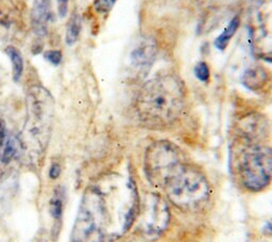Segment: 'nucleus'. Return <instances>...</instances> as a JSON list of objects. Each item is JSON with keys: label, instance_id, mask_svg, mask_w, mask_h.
Listing matches in <instances>:
<instances>
[{"label": "nucleus", "instance_id": "1", "mask_svg": "<svg viewBox=\"0 0 272 242\" xmlns=\"http://www.w3.org/2000/svg\"><path fill=\"white\" fill-rule=\"evenodd\" d=\"M117 192L104 190L100 186L89 187L82 199L73 229L74 242H113L125 234L123 227L115 221L114 214L120 216L127 230L134 224L125 211L116 209L119 201Z\"/></svg>", "mask_w": 272, "mask_h": 242}, {"label": "nucleus", "instance_id": "2", "mask_svg": "<svg viewBox=\"0 0 272 242\" xmlns=\"http://www.w3.org/2000/svg\"><path fill=\"white\" fill-rule=\"evenodd\" d=\"M186 106L184 84L174 75L153 78L140 88L135 100L139 121L148 128H167L178 121Z\"/></svg>", "mask_w": 272, "mask_h": 242}, {"label": "nucleus", "instance_id": "3", "mask_svg": "<svg viewBox=\"0 0 272 242\" xmlns=\"http://www.w3.org/2000/svg\"><path fill=\"white\" fill-rule=\"evenodd\" d=\"M159 189L179 209L199 211L210 198L209 182L197 167L185 159L174 166L162 179Z\"/></svg>", "mask_w": 272, "mask_h": 242}, {"label": "nucleus", "instance_id": "4", "mask_svg": "<svg viewBox=\"0 0 272 242\" xmlns=\"http://www.w3.org/2000/svg\"><path fill=\"white\" fill-rule=\"evenodd\" d=\"M54 118V102L49 92L32 88L27 95V120L19 138L21 152L31 160L40 158L48 145Z\"/></svg>", "mask_w": 272, "mask_h": 242}, {"label": "nucleus", "instance_id": "5", "mask_svg": "<svg viewBox=\"0 0 272 242\" xmlns=\"http://www.w3.org/2000/svg\"><path fill=\"white\" fill-rule=\"evenodd\" d=\"M236 174L247 191L267 189L272 182V149L263 144H246L236 160Z\"/></svg>", "mask_w": 272, "mask_h": 242}, {"label": "nucleus", "instance_id": "6", "mask_svg": "<svg viewBox=\"0 0 272 242\" xmlns=\"http://www.w3.org/2000/svg\"><path fill=\"white\" fill-rule=\"evenodd\" d=\"M136 221L147 239H157L167 229L170 212L167 202L159 193H149L140 202Z\"/></svg>", "mask_w": 272, "mask_h": 242}, {"label": "nucleus", "instance_id": "7", "mask_svg": "<svg viewBox=\"0 0 272 242\" xmlns=\"http://www.w3.org/2000/svg\"><path fill=\"white\" fill-rule=\"evenodd\" d=\"M184 159L182 149L169 141L151 144L145 155V172L151 185L158 188L166 173Z\"/></svg>", "mask_w": 272, "mask_h": 242}, {"label": "nucleus", "instance_id": "8", "mask_svg": "<svg viewBox=\"0 0 272 242\" xmlns=\"http://www.w3.org/2000/svg\"><path fill=\"white\" fill-rule=\"evenodd\" d=\"M268 131L267 120L257 113L246 115L237 125L238 136L246 144H261Z\"/></svg>", "mask_w": 272, "mask_h": 242}, {"label": "nucleus", "instance_id": "9", "mask_svg": "<svg viewBox=\"0 0 272 242\" xmlns=\"http://www.w3.org/2000/svg\"><path fill=\"white\" fill-rule=\"evenodd\" d=\"M157 47L155 43L144 41L140 42L136 48L132 50L131 61L132 65L140 71H147L155 62L157 57Z\"/></svg>", "mask_w": 272, "mask_h": 242}, {"label": "nucleus", "instance_id": "10", "mask_svg": "<svg viewBox=\"0 0 272 242\" xmlns=\"http://www.w3.org/2000/svg\"><path fill=\"white\" fill-rule=\"evenodd\" d=\"M241 82L245 87L249 90L257 92L261 91L268 84V75L262 67H252L248 70L244 76Z\"/></svg>", "mask_w": 272, "mask_h": 242}, {"label": "nucleus", "instance_id": "11", "mask_svg": "<svg viewBox=\"0 0 272 242\" xmlns=\"http://www.w3.org/2000/svg\"><path fill=\"white\" fill-rule=\"evenodd\" d=\"M50 0H35L33 6L32 18L33 24L39 32H43L46 28V24L50 18Z\"/></svg>", "mask_w": 272, "mask_h": 242}, {"label": "nucleus", "instance_id": "12", "mask_svg": "<svg viewBox=\"0 0 272 242\" xmlns=\"http://www.w3.org/2000/svg\"><path fill=\"white\" fill-rule=\"evenodd\" d=\"M16 178L11 176L0 183V213L7 210L8 204L12 201L16 192Z\"/></svg>", "mask_w": 272, "mask_h": 242}, {"label": "nucleus", "instance_id": "13", "mask_svg": "<svg viewBox=\"0 0 272 242\" xmlns=\"http://www.w3.org/2000/svg\"><path fill=\"white\" fill-rule=\"evenodd\" d=\"M239 27V18L237 16H235L227 26V28L223 30V32L220 36L216 39L215 41V46L219 50H224L227 48V46L229 45L231 39L234 37L235 32L237 31Z\"/></svg>", "mask_w": 272, "mask_h": 242}, {"label": "nucleus", "instance_id": "14", "mask_svg": "<svg viewBox=\"0 0 272 242\" xmlns=\"http://www.w3.org/2000/svg\"><path fill=\"white\" fill-rule=\"evenodd\" d=\"M9 58L11 59L12 62V70H13V79L14 82H18L21 77L22 71H23V61H22V57L18 49H16L13 46H9L6 49Z\"/></svg>", "mask_w": 272, "mask_h": 242}, {"label": "nucleus", "instance_id": "15", "mask_svg": "<svg viewBox=\"0 0 272 242\" xmlns=\"http://www.w3.org/2000/svg\"><path fill=\"white\" fill-rule=\"evenodd\" d=\"M19 151H21L19 140L15 139L14 137H10L8 138L4 145L0 159H2L4 164H8L18 154Z\"/></svg>", "mask_w": 272, "mask_h": 242}, {"label": "nucleus", "instance_id": "16", "mask_svg": "<svg viewBox=\"0 0 272 242\" xmlns=\"http://www.w3.org/2000/svg\"><path fill=\"white\" fill-rule=\"evenodd\" d=\"M81 31V19L78 14H73L67 22L66 38L67 45H73L77 42Z\"/></svg>", "mask_w": 272, "mask_h": 242}, {"label": "nucleus", "instance_id": "17", "mask_svg": "<svg viewBox=\"0 0 272 242\" xmlns=\"http://www.w3.org/2000/svg\"><path fill=\"white\" fill-rule=\"evenodd\" d=\"M63 205H64V191L62 188L58 187L54 193L50 202L51 207V216L55 221H58L62 217L63 212Z\"/></svg>", "mask_w": 272, "mask_h": 242}, {"label": "nucleus", "instance_id": "18", "mask_svg": "<svg viewBox=\"0 0 272 242\" xmlns=\"http://www.w3.org/2000/svg\"><path fill=\"white\" fill-rule=\"evenodd\" d=\"M196 77L202 83H207L209 79V68L205 62H199L195 67Z\"/></svg>", "mask_w": 272, "mask_h": 242}, {"label": "nucleus", "instance_id": "19", "mask_svg": "<svg viewBox=\"0 0 272 242\" xmlns=\"http://www.w3.org/2000/svg\"><path fill=\"white\" fill-rule=\"evenodd\" d=\"M45 59L53 65H58L62 61V52L58 50H48L44 53Z\"/></svg>", "mask_w": 272, "mask_h": 242}, {"label": "nucleus", "instance_id": "20", "mask_svg": "<svg viewBox=\"0 0 272 242\" xmlns=\"http://www.w3.org/2000/svg\"><path fill=\"white\" fill-rule=\"evenodd\" d=\"M115 3L116 0H96V3H95V8L101 13H106L113 8Z\"/></svg>", "mask_w": 272, "mask_h": 242}, {"label": "nucleus", "instance_id": "21", "mask_svg": "<svg viewBox=\"0 0 272 242\" xmlns=\"http://www.w3.org/2000/svg\"><path fill=\"white\" fill-rule=\"evenodd\" d=\"M61 173V169H60V166L56 165V164H53L50 168V171H49V176L52 178V179H55L58 177V175H60Z\"/></svg>", "mask_w": 272, "mask_h": 242}, {"label": "nucleus", "instance_id": "22", "mask_svg": "<svg viewBox=\"0 0 272 242\" xmlns=\"http://www.w3.org/2000/svg\"><path fill=\"white\" fill-rule=\"evenodd\" d=\"M6 139V130H5V125L3 123H0V146L4 145Z\"/></svg>", "mask_w": 272, "mask_h": 242}, {"label": "nucleus", "instance_id": "23", "mask_svg": "<svg viewBox=\"0 0 272 242\" xmlns=\"http://www.w3.org/2000/svg\"><path fill=\"white\" fill-rule=\"evenodd\" d=\"M264 233L266 235L272 236V220L270 222H268V224L264 227Z\"/></svg>", "mask_w": 272, "mask_h": 242}, {"label": "nucleus", "instance_id": "24", "mask_svg": "<svg viewBox=\"0 0 272 242\" xmlns=\"http://www.w3.org/2000/svg\"><path fill=\"white\" fill-rule=\"evenodd\" d=\"M58 2L62 3L63 5H66V2H67V0H58Z\"/></svg>", "mask_w": 272, "mask_h": 242}]
</instances>
